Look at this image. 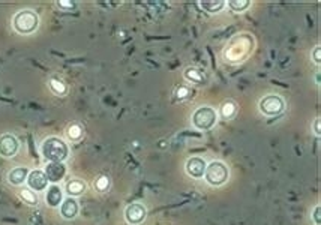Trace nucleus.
<instances>
[{
    "label": "nucleus",
    "instance_id": "20",
    "mask_svg": "<svg viewBox=\"0 0 321 225\" xmlns=\"http://www.w3.org/2000/svg\"><path fill=\"white\" fill-rule=\"evenodd\" d=\"M228 6L233 12H243L251 6V0H230Z\"/></svg>",
    "mask_w": 321,
    "mask_h": 225
},
{
    "label": "nucleus",
    "instance_id": "12",
    "mask_svg": "<svg viewBox=\"0 0 321 225\" xmlns=\"http://www.w3.org/2000/svg\"><path fill=\"white\" fill-rule=\"evenodd\" d=\"M63 191L59 185L53 183L51 186L47 188V192H45V203L48 207H60L62 201H63Z\"/></svg>",
    "mask_w": 321,
    "mask_h": 225
},
{
    "label": "nucleus",
    "instance_id": "6",
    "mask_svg": "<svg viewBox=\"0 0 321 225\" xmlns=\"http://www.w3.org/2000/svg\"><path fill=\"white\" fill-rule=\"evenodd\" d=\"M147 218V209L141 203H132L125 209V221L129 225H141Z\"/></svg>",
    "mask_w": 321,
    "mask_h": 225
},
{
    "label": "nucleus",
    "instance_id": "21",
    "mask_svg": "<svg viewBox=\"0 0 321 225\" xmlns=\"http://www.w3.org/2000/svg\"><path fill=\"white\" fill-rule=\"evenodd\" d=\"M50 89L53 90L56 95H59V96H65L66 92H68L66 85L63 81H60V80H56V78L50 80Z\"/></svg>",
    "mask_w": 321,
    "mask_h": 225
},
{
    "label": "nucleus",
    "instance_id": "10",
    "mask_svg": "<svg viewBox=\"0 0 321 225\" xmlns=\"http://www.w3.org/2000/svg\"><path fill=\"white\" fill-rule=\"evenodd\" d=\"M78 212H80V206H78V203H77L75 198L68 197L62 201V204H60V216L63 219L72 221V219L77 218Z\"/></svg>",
    "mask_w": 321,
    "mask_h": 225
},
{
    "label": "nucleus",
    "instance_id": "13",
    "mask_svg": "<svg viewBox=\"0 0 321 225\" xmlns=\"http://www.w3.org/2000/svg\"><path fill=\"white\" fill-rule=\"evenodd\" d=\"M29 170L26 167H17V168H12L9 173H8V183L12 185V186H21L24 182L27 180V176H29Z\"/></svg>",
    "mask_w": 321,
    "mask_h": 225
},
{
    "label": "nucleus",
    "instance_id": "3",
    "mask_svg": "<svg viewBox=\"0 0 321 225\" xmlns=\"http://www.w3.org/2000/svg\"><path fill=\"white\" fill-rule=\"evenodd\" d=\"M228 177H230V170L222 161H212L210 164H207L204 179L210 186L219 188L225 185L228 182Z\"/></svg>",
    "mask_w": 321,
    "mask_h": 225
},
{
    "label": "nucleus",
    "instance_id": "26",
    "mask_svg": "<svg viewBox=\"0 0 321 225\" xmlns=\"http://www.w3.org/2000/svg\"><path fill=\"white\" fill-rule=\"evenodd\" d=\"M312 60L315 65H320L321 63V48L320 45H317L314 50H312Z\"/></svg>",
    "mask_w": 321,
    "mask_h": 225
},
{
    "label": "nucleus",
    "instance_id": "2",
    "mask_svg": "<svg viewBox=\"0 0 321 225\" xmlns=\"http://www.w3.org/2000/svg\"><path fill=\"white\" fill-rule=\"evenodd\" d=\"M14 30L20 35H30L39 27V17L32 9H21L12 20Z\"/></svg>",
    "mask_w": 321,
    "mask_h": 225
},
{
    "label": "nucleus",
    "instance_id": "11",
    "mask_svg": "<svg viewBox=\"0 0 321 225\" xmlns=\"http://www.w3.org/2000/svg\"><path fill=\"white\" fill-rule=\"evenodd\" d=\"M44 171L48 177V182H53L57 185V182L63 180V177L66 174V167L63 162H48V165L45 167Z\"/></svg>",
    "mask_w": 321,
    "mask_h": 225
},
{
    "label": "nucleus",
    "instance_id": "17",
    "mask_svg": "<svg viewBox=\"0 0 321 225\" xmlns=\"http://www.w3.org/2000/svg\"><path fill=\"white\" fill-rule=\"evenodd\" d=\"M83 135H84V129L78 123H72L66 129V137L71 141H80L83 138Z\"/></svg>",
    "mask_w": 321,
    "mask_h": 225
},
{
    "label": "nucleus",
    "instance_id": "1",
    "mask_svg": "<svg viewBox=\"0 0 321 225\" xmlns=\"http://www.w3.org/2000/svg\"><path fill=\"white\" fill-rule=\"evenodd\" d=\"M41 155L47 162H65L69 156V147L59 137H48L41 144Z\"/></svg>",
    "mask_w": 321,
    "mask_h": 225
},
{
    "label": "nucleus",
    "instance_id": "16",
    "mask_svg": "<svg viewBox=\"0 0 321 225\" xmlns=\"http://www.w3.org/2000/svg\"><path fill=\"white\" fill-rule=\"evenodd\" d=\"M237 112V105L233 102V101H225L221 107H219V111H218V116L222 117V119H233Z\"/></svg>",
    "mask_w": 321,
    "mask_h": 225
},
{
    "label": "nucleus",
    "instance_id": "9",
    "mask_svg": "<svg viewBox=\"0 0 321 225\" xmlns=\"http://www.w3.org/2000/svg\"><path fill=\"white\" fill-rule=\"evenodd\" d=\"M206 167H207V162L200 158V156H192L186 161V165H185V170H186L188 176H191L192 179H204V173H206Z\"/></svg>",
    "mask_w": 321,
    "mask_h": 225
},
{
    "label": "nucleus",
    "instance_id": "18",
    "mask_svg": "<svg viewBox=\"0 0 321 225\" xmlns=\"http://www.w3.org/2000/svg\"><path fill=\"white\" fill-rule=\"evenodd\" d=\"M183 75H185V78H186L188 81L195 83V85L204 81L203 72H201L200 69H197V68H188V69H185V74H183Z\"/></svg>",
    "mask_w": 321,
    "mask_h": 225
},
{
    "label": "nucleus",
    "instance_id": "15",
    "mask_svg": "<svg viewBox=\"0 0 321 225\" xmlns=\"http://www.w3.org/2000/svg\"><path fill=\"white\" fill-rule=\"evenodd\" d=\"M227 5V2H224V0H204V2H198V6L203 9V11H206V12H209V14H218V12H221L222 9H224V6Z\"/></svg>",
    "mask_w": 321,
    "mask_h": 225
},
{
    "label": "nucleus",
    "instance_id": "4",
    "mask_svg": "<svg viewBox=\"0 0 321 225\" xmlns=\"http://www.w3.org/2000/svg\"><path fill=\"white\" fill-rule=\"evenodd\" d=\"M218 112L212 107H200L192 114V126L198 131H210L216 125Z\"/></svg>",
    "mask_w": 321,
    "mask_h": 225
},
{
    "label": "nucleus",
    "instance_id": "24",
    "mask_svg": "<svg viewBox=\"0 0 321 225\" xmlns=\"http://www.w3.org/2000/svg\"><path fill=\"white\" fill-rule=\"evenodd\" d=\"M311 219H312V222L315 225H321V206L320 204H317L315 207H314V210H312V213H311Z\"/></svg>",
    "mask_w": 321,
    "mask_h": 225
},
{
    "label": "nucleus",
    "instance_id": "23",
    "mask_svg": "<svg viewBox=\"0 0 321 225\" xmlns=\"http://www.w3.org/2000/svg\"><path fill=\"white\" fill-rule=\"evenodd\" d=\"M174 95H176V98H177V99H180V101H185V99H188V98H189V95H191V90L188 89L186 86H180V87H177V89H176Z\"/></svg>",
    "mask_w": 321,
    "mask_h": 225
},
{
    "label": "nucleus",
    "instance_id": "7",
    "mask_svg": "<svg viewBox=\"0 0 321 225\" xmlns=\"http://www.w3.org/2000/svg\"><path fill=\"white\" fill-rule=\"evenodd\" d=\"M26 183L33 192H42L48 188V177L44 170H32L27 176Z\"/></svg>",
    "mask_w": 321,
    "mask_h": 225
},
{
    "label": "nucleus",
    "instance_id": "5",
    "mask_svg": "<svg viewBox=\"0 0 321 225\" xmlns=\"http://www.w3.org/2000/svg\"><path fill=\"white\" fill-rule=\"evenodd\" d=\"M258 110L266 117H278L285 110V101L279 95H266L260 99Z\"/></svg>",
    "mask_w": 321,
    "mask_h": 225
},
{
    "label": "nucleus",
    "instance_id": "14",
    "mask_svg": "<svg viewBox=\"0 0 321 225\" xmlns=\"http://www.w3.org/2000/svg\"><path fill=\"white\" fill-rule=\"evenodd\" d=\"M86 189H87V183L84 180H81V179H71L66 183V186H65L66 194L72 198L83 195L86 192Z\"/></svg>",
    "mask_w": 321,
    "mask_h": 225
},
{
    "label": "nucleus",
    "instance_id": "27",
    "mask_svg": "<svg viewBox=\"0 0 321 225\" xmlns=\"http://www.w3.org/2000/svg\"><path fill=\"white\" fill-rule=\"evenodd\" d=\"M314 134H315L317 137H320V135H321V120H320V117H317V119H315V122H314Z\"/></svg>",
    "mask_w": 321,
    "mask_h": 225
},
{
    "label": "nucleus",
    "instance_id": "8",
    "mask_svg": "<svg viewBox=\"0 0 321 225\" xmlns=\"http://www.w3.org/2000/svg\"><path fill=\"white\" fill-rule=\"evenodd\" d=\"M20 143L15 135L3 134L0 135V156L2 158H14L18 153Z\"/></svg>",
    "mask_w": 321,
    "mask_h": 225
},
{
    "label": "nucleus",
    "instance_id": "25",
    "mask_svg": "<svg viewBox=\"0 0 321 225\" xmlns=\"http://www.w3.org/2000/svg\"><path fill=\"white\" fill-rule=\"evenodd\" d=\"M57 5L62 9H66V11H71L72 8H75V3L74 2H69V0H60V2H57Z\"/></svg>",
    "mask_w": 321,
    "mask_h": 225
},
{
    "label": "nucleus",
    "instance_id": "22",
    "mask_svg": "<svg viewBox=\"0 0 321 225\" xmlns=\"http://www.w3.org/2000/svg\"><path fill=\"white\" fill-rule=\"evenodd\" d=\"M93 186H95V189L98 192H107L108 189H110V179H108L107 176H99L95 180Z\"/></svg>",
    "mask_w": 321,
    "mask_h": 225
},
{
    "label": "nucleus",
    "instance_id": "19",
    "mask_svg": "<svg viewBox=\"0 0 321 225\" xmlns=\"http://www.w3.org/2000/svg\"><path fill=\"white\" fill-rule=\"evenodd\" d=\"M20 198L26 203L27 206H38V197L36 192H33L32 189H21L20 191Z\"/></svg>",
    "mask_w": 321,
    "mask_h": 225
},
{
    "label": "nucleus",
    "instance_id": "28",
    "mask_svg": "<svg viewBox=\"0 0 321 225\" xmlns=\"http://www.w3.org/2000/svg\"><path fill=\"white\" fill-rule=\"evenodd\" d=\"M315 85L320 86V72H317V74H315Z\"/></svg>",
    "mask_w": 321,
    "mask_h": 225
}]
</instances>
